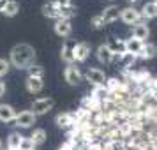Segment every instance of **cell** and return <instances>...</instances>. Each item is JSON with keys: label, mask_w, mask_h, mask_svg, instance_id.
<instances>
[{"label": "cell", "mask_w": 157, "mask_h": 150, "mask_svg": "<svg viewBox=\"0 0 157 150\" xmlns=\"http://www.w3.org/2000/svg\"><path fill=\"white\" fill-rule=\"evenodd\" d=\"M30 140L34 141V145H43L44 141H46V131L44 129H34V133H32V136H30Z\"/></svg>", "instance_id": "obj_25"}, {"label": "cell", "mask_w": 157, "mask_h": 150, "mask_svg": "<svg viewBox=\"0 0 157 150\" xmlns=\"http://www.w3.org/2000/svg\"><path fill=\"white\" fill-rule=\"evenodd\" d=\"M53 2H57L58 6H69L71 4V0H53Z\"/></svg>", "instance_id": "obj_31"}, {"label": "cell", "mask_w": 157, "mask_h": 150, "mask_svg": "<svg viewBox=\"0 0 157 150\" xmlns=\"http://www.w3.org/2000/svg\"><path fill=\"white\" fill-rule=\"evenodd\" d=\"M95 55H97V60L102 62V64H111L113 62V53L109 51V48L106 44H101L97 48V51H95Z\"/></svg>", "instance_id": "obj_17"}, {"label": "cell", "mask_w": 157, "mask_h": 150, "mask_svg": "<svg viewBox=\"0 0 157 150\" xmlns=\"http://www.w3.org/2000/svg\"><path fill=\"white\" fill-rule=\"evenodd\" d=\"M21 140H23V136L20 134V133H11L9 138H7V148L9 150H20Z\"/></svg>", "instance_id": "obj_21"}, {"label": "cell", "mask_w": 157, "mask_h": 150, "mask_svg": "<svg viewBox=\"0 0 157 150\" xmlns=\"http://www.w3.org/2000/svg\"><path fill=\"white\" fill-rule=\"evenodd\" d=\"M37 117L30 110H25V111H20V113H16V118H14V124L16 127H21V129H29L32 127L34 124H36Z\"/></svg>", "instance_id": "obj_3"}, {"label": "cell", "mask_w": 157, "mask_h": 150, "mask_svg": "<svg viewBox=\"0 0 157 150\" xmlns=\"http://www.w3.org/2000/svg\"><path fill=\"white\" fill-rule=\"evenodd\" d=\"M16 118V110L11 104H0V122H14Z\"/></svg>", "instance_id": "obj_14"}, {"label": "cell", "mask_w": 157, "mask_h": 150, "mask_svg": "<svg viewBox=\"0 0 157 150\" xmlns=\"http://www.w3.org/2000/svg\"><path fill=\"white\" fill-rule=\"evenodd\" d=\"M9 69H11V62L6 60V58H0V78L6 76V74L9 72Z\"/></svg>", "instance_id": "obj_28"}, {"label": "cell", "mask_w": 157, "mask_h": 150, "mask_svg": "<svg viewBox=\"0 0 157 150\" xmlns=\"http://www.w3.org/2000/svg\"><path fill=\"white\" fill-rule=\"evenodd\" d=\"M120 20L125 25H136V23H140V21H143V18H141V13L138 11L136 7H124V9H120Z\"/></svg>", "instance_id": "obj_2"}, {"label": "cell", "mask_w": 157, "mask_h": 150, "mask_svg": "<svg viewBox=\"0 0 157 150\" xmlns=\"http://www.w3.org/2000/svg\"><path fill=\"white\" fill-rule=\"evenodd\" d=\"M148 36H150V29H148V25H147V21H140V23H136V25H132V37L134 39L145 43L148 39Z\"/></svg>", "instance_id": "obj_7"}, {"label": "cell", "mask_w": 157, "mask_h": 150, "mask_svg": "<svg viewBox=\"0 0 157 150\" xmlns=\"http://www.w3.org/2000/svg\"><path fill=\"white\" fill-rule=\"evenodd\" d=\"M6 4H7V0H0V13L4 11V7H6Z\"/></svg>", "instance_id": "obj_33"}, {"label": "cell", "mask_w": 157, "mask_h": 150, "mask_svg": "<svg viewBox=\"0 0 157 150\" xmlns=\"http://www.w3.org/2000/svg\"><path fill=\"white\" fill-rule=\"evenodd\" d=\"M108 88H106V85H101V87H94L92 88V94H90V95H92V97H95V99L97 101H101V102H102V101L106 99L108 97Z\"/></svg>", "instance_id": "obj_24"}, {"label": "cell", "mask_w": 157, "mask_h": 150, "mask_svg": "<svg viewBox=\"0 0 157 150\" xmlns=\"http://www.w3.org/2000/svg\"><path fill=\"white\" fill-rule=\"evenodd\" d=\"M53 106H55V101L51 99V97H39V99H36L32 102V110L30 111L37 117V115L48 113Z\"/></svg>", "instance_id": "obj_4"}, {"label": "cell", "mask_w": 157, "mask_h": 150, "mask_svg": "<svg viewBox=\"0 0 157 150\" xmlns=\"http://www.w3.org/2000/svg\"><path fill=\"white\" fill-rule=\"evenodd\" d=\"M129 2V6H131V7H134L136 4H138V2H140V0H127Z\"/></svg>", "instance_id": "obj_34"}, {"label": "cell", "mask_w": 157, "mask_h": 150, "mask_svg": "<svg viewBox=\"0 0 157 150\" xmlns=\"http://www.w3.org/2000/svg\"><path fill=\"white\" fill-rule=\"evenodd\" d=\"M53 30H55V34L60 37H69L72 32V25H71V20H57L55 25H53Z\"/></svg>", "instance_id": "obj_8"}, {"label": "cell", "mask_w": 157, "mask_h": 150, "mask_svg": "<svg viewBox=\"0 0 157 150\" xmlns=\"http://www.w3.org/2000/svg\"><path fill=\"white\" fill-rule=\"evenodd\" d=\"M79 150H85V148H83V147H81V148H79Z\"/></svg>", "instance_id": "obj_37"}, {"label": "cell", "mask_w": 157, "mask_h": 150, "mask_svg": "<svg viewBox=\"0 0 157 150\" xmlns=\"http://www.w3.org/2000/svg\"><path fill=\"white\" fill-rule=\"evenodd\" d=\"M58 7H60V6H58L57 2H53V0H51V2H46V4L43 6V9H41V11H43V16L51 18V20H55V21H57V20H60Z\"/></svg>", "instance_id": "obj_12"}, {"label": "cell", "mask_w": 157, "mask_h": 150, "mask_svg": "<svg viewBox=\"0 0 157 150\" xmlns=\"http://www.w3.org/2000/svg\"><path fill=\"white\" fill-rule=\"evenodd\" d=\"M101 16L104 18L106 23H113L120 18V9H118V6H108V7L101 13Z\"/></svg>", "instance_id": "obj_15"}, {"label": "cell", "mask_w": 157, "mask_h": 150, "mask_svg": "<svg viewBox=\"0 0 157 150\" xmlns=\"http://www.w3.org/2000/svg\"><path fill=\"white\" fill-rule=\"evenodd\" d=\"M0 150H2V140H0Z\"/></svg>", "instance_id": "obj_35"}, {"label": "cell", "mask_w": 157, "mask_h": 150, "mask_svg": "<svg viewBox=\"0 0 157 150\" xmlns=\"http://www.w3.org/2000/svg\"><path fill=\"white\" fill-rule=\"evenodd\" d=\"M4 150H9V148H4Z\"/></svg>", "instance_id": "obj_38"}, {"label": "cell", "mask_w": 157, "mask_h": 150, "mask_svg": "<svg viewBox=\"0 0 157 150\" xmlns=\"http://www.w3.org/2000/svg\"><path fill=\"white\" fill-rule=\"evenodd\" d=\"M34 148H36L34 141H32L30 138H25V136H23V140H21V147H20V150H34Z\"/></svg>", "instance_id": "obj_29"}, {"label": "cell", "mask_w": 157, "mask_h": 150, "mask_svg": "<svg viewBox=\"0 0 157 150\" xmlns=\"http://www.w3.org/2000/svg\"><path fill=\"white\" fill-rule=\"evenodd\" d=\"M74 46H76V43L74 41H65L64 46H62V53H60V57H62V60H64L67 65L74 64Z\"/></svg>", "instance_id": "obj_9"}, {"label": "cell", "mask_w": 157, "mask_h": 150, "mask_svg": "<svg viewBox=\"0 0 157 150\" xmlns=\"http://www.w3.org/2000/svg\"><path fill=\"white\" fill-rule=\"evenodd\" d=\"M64 78H65V81H67L71 87H78L79 83H81V79H83V74H81V71H79L76 65L71 64V65H67V67H65Z\"/></svg>", "instance_id": "obj_6"}, {"label": "cell", "mask_w": 157, "mask_h": 150, "mask_svg": "<svg viewBox=\"0 0 157 150\" xmlns=\"http://www.w3.org/2000/svg\"><path fill=\"white\" fill-rule=\"evenodd\" d=\"M106 46L109 48V51H111L113 55H122V53H125V41H124V39L113 37V39H109L106 43Z\"/></svg>", "instance_id": "obj_16"}, {"label": "cell", "mask_w": 157, "mask_h": 150, "mask_svg": "<svg viewBox=\"0 0 157 150\" xmlns=\"http://www.w3.org/2000/svg\"><path fill=\"white\" fill-rule=\"evenodd\" d=\"M154 2H155V6H157V0H154Z\"/></svg>", "instance_id": "obj_36"}, {"label": "cell", "mask_w": 157, "mask_h": 150, "mask_svg": "<svg viewBox=\"0 0 157 150\" xmlns=\"http://www.w3.org/2000/svg\"><path fill=\"white\" fill-rule=\"evenodd\" d=\"M58 14H60L62 20H71L72 16L76 14V7L72 4H69V6H60L58 7Z\"/></svg>", "instance_id": "obj_23"}, {"label": "cell", "mask_w": 157, "mask_h": 150, "mask_svg": "<svg viewBox=\"0 0 157 150\" xmlns=\"http://www.w3.org/2000/svg\"><path fill=\"white\" fill-rule=\"evenodd\" d=\"M9 62L16 69H29L36 64V50L30 44H16L9 53Z\"/></svg>", "instance_id": "obj_1"}, {"label": "cell", "mask_w": 157, "mask_h": 150, "mask_svg": "<svg viewBox=\"0 0 157 150\" xmlns=\"http://www.w3.org/2000/svg\"><path fill=\"white\" fill-rule=\"evenodd\" d=\"M20 13V4L16 2V0H7V4H6V7L2 11V14H6L7 18H13Z\"/></svg>", "instance_id": "obj_22"}, {"label": "cell", "mask_w": 157, "mask_h": 150, "mask_svg": "<svg viewBox=\"0 0 157 150\" xmlns=\"http://www.w3.org/2000/svg\"><path fill=\"white\" fill-rule=\"evenodd\" d=\"M34 150H36V148H34Z\"/></svg>", "instance_id": "obj_39"}, {"label": "cell", "mask_w": 157, "mask_h": 150, "mask_svg": "<svg viewBox=\"0 0 157 150\" xmlns=\"http://www.w3.org/2000/svg\"><path fill=\"white\" fill-rule=\"evenodd\" d=\"M85 79L94 87L106 85V74H104V71H101L97 67H88L85 72Z\"/></svg>", "instance_id": "obj_5"}, {"label": "cell", "mask_w": 157, "mask_h": 150, "mask_svg": "<svg viewBox=\"0 0 157 150\" xmlns=\"http://www.w3.org/2000/svg\"><path fill=\"white\" fill-rule=\"evenodd\" d=\"M90 25H92L94 29H104V27H106V21H104V18H102V16L101 14H97V16H94L92 20H90Z\"/></svg>", "instance_id": "obj_27"}, {"label": "cell", "mask_w": 157, "mask_h": 150, "mask_svg": "<svg viewBox=\"0 0 157 150\" xmlns=\"http://www.w3.org/2000/svg\"><path fill=\"white\" fill-rule=\"evenodd\" d=\"M88 57H90V44L76 43V46H74V62H85Z\"/></svg>", "instance_id": "obj_10"}, {"label": "cell", "mask_w": 157, "mask_h": 150, "mask_svg": "<svg viewBox=\"0 0 157 150\" xmlns=\"http://www.w3.org/2000/svg\"><path fill=\"white\" fill-rule=\"evenodd\" d=\"M55 122H57L58 127H60V129H65V131H71V129L76 125V120L72 118L71 113H60V115H57Z\"/></svg>", "instance_id": "obj_11"}, {"label": "cell", "mask_w": 157, "mask_h": 150, "mask_svg": "<svg viewBox=\"0 0 157 150\" xmlns=\"http://www.w3.org/2000/svg\"><path fill=\"white\" fill-rule=\"evenodd\" d=\"M25 87H27V90H29L30 94H39L41 90H43V78H27V81H25Z\"/></svg>", "instance_id": "obj_19"}, {"label": "cell", "mask_w": 157, "mask_h": 150, "mask_svg": "<svg viewBox=\"0 0 157 150\" xmlns=\"http://www.w3.org/2000/svg\"><path fill=\"white\" fill-rule=\"evenodd\" d=\"M143 48V43L141 41H138V39H134V37H129V39H125V53H132V55H136L138 57V53H140V50Z\"/></svg>", "instance_id": "obj_20"}, {"label": "cell", "mask_w": 157, "mask_h": 150, "mask_svg": "<svg viewBox=\"0 0 157 150\" xmlns=\"http://www.w3.org/2000/svg\"><path fill=\"white\" fill-rule=\"evenodd\" d=\"M4 94H6V83H4V81L0 79V97H2Z\"/></svg>", "instance_id": "obj_32"}, {"label": "cell", "mask_w": 157, "mask_h": 150, "mask_svg": "<svg viewBox=\"0 0 157 150\" xmlns=\"http://www.w3.org/2000/svg\"><path fill=\"white\" fill-rule=\"evenodd\" d=\"M157 55V46L154 43H143V48L138 53V58L141 60H152Z\"/></svg>", "instance_id": "obj_13"}, {"label": "cell", "mask_w": 157, "mask_h": 150, "mask_svg": "<svg viewBox=\"0 0 157 150\" xmlns=\"http://www.w3.org/2000/svg\"><path fill=\"white\" fill-rule=\"evenodd\" d=\"M140 13H141L143 21L157 18V6H155V2H147V4L143 6V9L140 11Z\"/></svg>", "instance_id": "obj_18"}, {"label": "cell", "mask_w": 157, "mask_h": 150, "mask_svg": "<svg viewBox=\"0 0 157 150\" xmlns=\"http://www.w3.org/2000/svg\"><path fill=\"white\" fill-rule=\"evenodd\" d=\"M27 71H29L30 78H43L44 76V69L41 67V65H37V64H34L32 67H29Z\"/></svg>", "instance_id": "obj_26"}, {"label": "cell", "mask_w": 157, "mask_h": 150, "mask_svg": "<svg viewBox=\"0 0 157 150\" xmlns=\"http://www.w3.org/2000/svg\"><path fill=\"white\" fill-rule=\"evenodd\" d=\"M76 148H78V143L72 141V140H65L64 145L58 147V150H76Z\"/></svg>", "instance_id": "obj_30"}]
</instances>
